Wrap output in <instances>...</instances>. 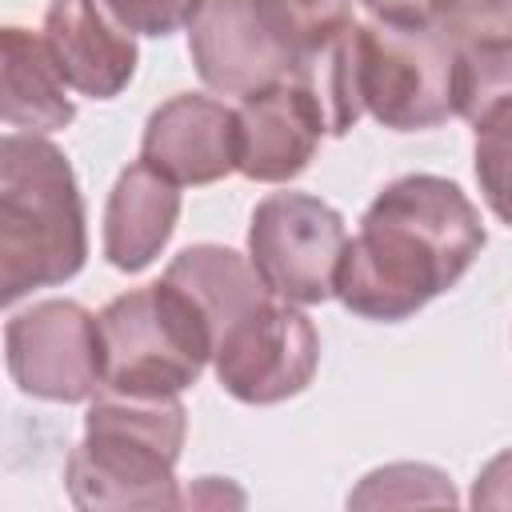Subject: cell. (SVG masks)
Here are the masks:
<instances>
[{
	"label": "cell",
	"instance_id": "obj_1",
	"mask_svg": "<svg viewBox=\"0 0 512 512\" xmlns=\"http://www.w3.org/2000/svg\"><path fill=\"white\" fill-rule=\"evenodd\" d=\"M484 244V220L456 180L432 172L400 176L376 192L344 244L336 296L364 320L400 324L448 292Z\"/></svg>",
	"mask_w": 512,
	"mask_h": 512
},
{
	"label": "cell",
	"instance_id": "obj_2",
	"mask_svg": "<svg viewBox=\"0 0 512 512\" xmlns=\"http://www.w3.org/2000/svg\"><path fill=\"white\" fill-rule=\"evenodd\" d=\"M84 196L68 156L36 136L0 140V300L72 280L88 260Z\"/></svg>",
	"mask_w": 512,
	"mask_h": 512
},
{
	"label": "cell",
	"instance_id": "obj_3",
	"mask_svg": "<svg viewBox=\"0 0 512 512\" xmlns=\"http://www.w3.org/2000/svg\"><path fill=\"white\" fill-rule=\"evenodd\" d=\"M188 432L180 396L96 392L84 412V436L64 464L68 500L84 512L176 508V460Z\"/></svg>",
	"mask_w": 512,
	"mask_h": 512
},
{
	"label": "cell",
	"instance_id": "obj_4",
	"mask_svg": "<svg viewBox=\"0 0 512 512\" xmlns=\"http://www.w3.org/2000/svg\"><path fill=\"white\" fill-rule=\"evenodd\" d=\"M100 392L180 396L212 360V324L168 276L100 308Z\"/></svg>",
	"mask_w": 512,
	"mask_h": 512
},
{
	"label": "cell",
	"instance_id": "obj_5",
	"mask_svg": "<svg viewBox=\"0 0 512 512\" xmlns=\"http://www.w3.org/2000/svg\"><path fill=\"white\" fill-rule=\"evenodd\" d=\"M460 48L432 24H356L360 100L392 132H424L456 116Z\"/></svg>",
	"mask_w": 512,
	"mask_h": 512
},
{
	"label": "cell",
	"instance_id": "obj_6",
	"mask_svg": "<svg viewBox=\"0 0 512 512\" xmlns=\"http://www.w3.org/2000/svg\"><path fill=\"white\" fill-rule=\"evenodd\" d=\"M344 244V216L308 192H272L248 220V260L288 304H324L336 296Z\"/></svg>",
	"mask_w": 512,
	"mask_h": 512
},
{
	"label": "cell",
	"instance_id": "obj_7",
	"mask_svg": "<svg viewBox=\"0 0 512 512\" xmlns=\"http://www.w3.org/2000/svg\"><path fill=\"white\" fill-rule=\"evenodd\" d=\"M320 364V336L312 320L280 296L236 316L212 348L220 388L240 404H280L300 396Z\"/></svg>",
	"mask_w": 512,
	"mask_h": 512
},
{
	"label": "cell",
	"instance_id": "obj_8",
	"mask_svg": "<svg viewBox=\"0 0 512 512\" xmlns=\"http://www.w3.org/2000/svg\"><path fill=\"white\" fill-rule=\"evenodd\" d=\"M12 384L32 400L80 404L100 392V320L76 300H40L4 324Z\"/></svg>",
	"mask_w": 512,
	"mask_h": 512
},
{
	"label": "cell",
	"instance_id": "obj_9",
	"mask_svg": "<svg viewBox=\"0 0 512 512\" xmlns=\"http://www.w3.org/2000/svg\"><path fill=\"white\" fill-rule=\"evenodd\" d=\"M196 76L220 96H252L292 76L296 44L264 0H204L188 24Z\"/></svg>",
	"mask_w": 512,
	"mask_h": 512
},
{
	"label": "cell",
	"instance_id": "obj_10",
	"mask_svg": "<svg viewBox=\"0 0 512 512\" xmlns=\"http://www.w3.org/2000/svg\"><path fill=\"white\" fill-rule=\"evenodd\" d=\"M236 156V108L200 92H180L164 100L148 116L140 136V160L176 184H216L236 172Z\"/></svg>",
	"mask_w": 512,
	"mask_h": 512
},
{
	"label": "cell",
	"instance_id": "obj_11",
	"mask_svg": "<svg viewBox=\"0 0 512 512\" xmlns=\"http://www.w3.org/2000/svg\"><path fill=\"white\" fill-rule=\"evenodd\" d=\"M44 44L64 84L92 100H112L136 76V40L124 24L108 20L96 0H48Z\"/></svg>",
	"mask_w": 512,
	"mask_h": 512
},
{
	"label": "cell",
	"instance_id": "obj_12",
	"mask_svg": "<svg viewBox=\"0 0 512 512\" xmlns=\"http://www.w3.org/2000/svg\"><path fill=\"white\" fill-rule=\"evenodd\" d=\"M236 132H240L236 172L256 184H288L312 164L324 124L312 112L308 96L292 80H280L240 100Z\"/></svg>",
	"mask_w": 512,
	"mask_h": 512
},
{
	"label": "cell",
	"instance_id": "obj_13",
	"mask_svg": "<svg viewBox=\"0 0 512 512\" xmlns=\"http://www.w3.org/2000/svg\"><path fill=\"white\" fill-rule=\"evenodd\" d=\"M180 220V184L152 164H128L104 204V260L116 272H144Z\"/></svg>",
	"mask_w": 512,
	"mask_h": 512
},
{
	"label": "cell",
	"instance_id": "obj_14",
	"mask_svg": "<svg viewBox=\"0 0 512 512\" xmlns=\"http://www.w3.org/2000/svg\"><path fill=\"white\" fill-rule=\"evenodd\" d=\"M4 44V84H0V116L20 132H56L68 128L76 104L68 100V84L44 44V36L8 24L0 32Z\"/></svg>",
	"mask_w": 512,
	"mask_h": 512
},
{
	"label": "cell",
	"instance_id": "obj_15",
	"mask_svg": "<svg viewBox=\"0 0 512 512\" xmlns=\"http://www.w3.org/2000/svg\"><path fill=\"white\" fill-rule=\"evenodd\" d=\"M164 276L172 284H180L200 304V312L212 324V348H216V336L236 316H244L248 308L264 304L268 296H276L260 280V272L252 268V260L240 256V252H232V248H224V244H192V248H184L180 256H172V264L164 268Z\"/></svg>",
	"mask_w": 512,
	"mask_h": 512
},
{
	"label": "cell",
	"instance_id": "obj_16",
	"mask_svg": "<svg viewBox=\"0 0 512 512\" xmlns=\"http://www.w3.org/2000/svg\"><path fill=\"white\" fill-rule=\"evenodd\" d=\"M288 80L308 96L312 112L324 124V136H344L364 116L360 72H356V20L332 40L304 48Z\"/></svg>",
	"mask_w": 512,
	"mask_h": 512
},
{
	"label": "cell",
	"instance_id": "obj_17",
	"mask_svg": "<svg viewBox=\"0 0 512 512\" xmlns=\"http://www.w3.org/2000/svg\"><path fill=\"white\" fill-rule=\"evenodd\" d=\"M472 164L484 204L496 212L500 224L512 228V100L488 108L476 124Z\"/></svg>",
	"mask_w": 512,
	"mask_h": 512
},
{
	"label": "cell",
	"instance_id": "obj_18",
	"mask_svg": "<svg viewBox=\"0 0 512 512\" xmlns=\"http://www.w3.org/2000/svg\"><path fill=\"white\" fill-rule=\"evenodd\" d=\"M428 24L456 48H512V0H432Z\"/></svg>",
	"mask_w": 512,
	"mask_h": 512
},
{
	"label": "cell",
	"instance_id": "obj_19",
	"mask_svg": "<svg viewBox=\"0 0 512 512\" xmlns=\"http://www.w3.org/2000/svg\"><path fill=\"white\" fill-rule=\"evenodd\" d=\"M352 508H380V504H456L448 476L432 464H388L360 480L348 496Z\"/></svg>",
	"mask_w": 512,
	"mask_h": 512
},
{
	"label": "cell",
	"instance_id": "obj_20",
	"mask_svg": "<svg viewBox=\"0 0 512 512\" xmlns=\"http://www.w3.org/2000/svg\"><path fill=\"white\" fill-rule=\"evenodd\" d=\"M504 100H512V48H460L456 116L476 124Z\"/></svg>",
	"mask_w": 512,
	"mask_h": 512
},
{
	"label": "cell",
	"instance_id": "obj_21",
	"mask_svg": "<svg viewBox=\"0 0 512 512\" xmlns=\"http://www.w3.org/2000/svg\"><path fill=\"white\" fill-rule=\"evenodd\" d=\"M296 52L332 40L352 24V0H264Z\"/></svg>",
	"mask_w": 512,
	"mask_h": 512
},
{
	"label": "cell",
	"instance_id": "obj_22",
	"mask_svg": "<svg viewBox=\"0 0 512 512\" xmlns=\"http://www.w3.org/2000/svg\"><path fill=\"white\" fill-rule=\"evenodd\" d=\"M204 0H104L108 16L140 36H172L196 20Z\"/></svg>",
	"mask_w": 512,
	"mask_h": 512
},
{
	"label": "cell",
	"instance_id": "obj_23",
	"mask_svg": "<svg viewBox=\"0 0 512 512\" xmlns=\"http://www.w3.org/2000/svg\"><path fill=\"white\" fill-rule=\"evenodd\" d=\"M468 500H472V508H500V512L512 508V448L500 452V456H492L480 468Z\"/></svg>",
	"mask_w": 512,
	"mask_h": 512
},
{
	"label": "cell",
	"instance_id": "obj_24",
	"mask_svg": "<svg viewBox=\"0 0 512 512\" xmlns=\"http://www.w3.org/2000/svg\"><path fill=\"white\" fill-rule=\"evenodd\" d=\"M384 24H428L432 0H360Z\"/></svg>",
	"mask_w": 512,
	"mask_h": 512
}]
</instances>
